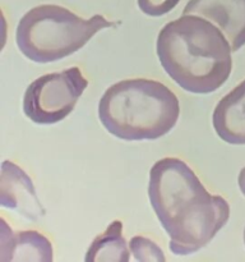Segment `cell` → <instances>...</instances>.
Listing matches in <instances>:
<instances>
[{"label":"cell","instance_id":"obj_1","mask_svg":"<svg viewBox=\"0 0 245 262\" xmlns=\"http://www.w3.org/2000/svg\"><path fill=\"white\" fill-rule=\"evenodd\" d=\"M151 206L170 237V251L188 256L206 247L230 217V205L213 196L178 158H163L150 171Z\"/></svg>","mask_w":245,"mask_h":262},{"label":"cell","instance_id":"obj_2","mask_svg":"<svg viewBox=\"0 0 245 262\" xmlns=\"http://www.w3.org/2000/svg\"><path fill=\"white\" fill-rule=\"evenodd\" d=\"M163 71L185 91L211 94L229 79L232 49L225 33L201 15L166 23L156 41Z\"/></svg>","mask_w":245,"mask_h":262},{"label":"cell","instance_id":"obj_3","mask_svg":"<svg viewBox=\"0 0 245 262\" xmlns=\"http://www.w3.org/2000/svg\"><path fill=\"white\" fill-rule=\"evenodd\" d=\"M179 99L166 84L145 78L124 79L105 91L99 117L109 133L124 141L158 140L176 125Z\"/></svg>","mask_w":245,"mask_h":262},{"label":"cell","instance_id":"obj_4","mask_svg":"<svg viewBox=\"0 0 245 262\" xmlns=\"http://www.w3.org/2000/svg\"><path fill=\"white\" fill-rule=\"evenodd\" d=\"M112 26L101 14L84 19L60 5L42 4L20 18L15 40L27 59L51 63L81 50L97 32Z\"/></svg>","mask_w":245,"mask_h":262},{"label":"cell","instance_id":"obj_5","mask_svg":"<svg viewBox=\"0 0 245 262\" xmlns=\"http://www.w3.org/2000/svg\"><path fill=\"white\" fill-rule=\"evenodd\" d=\"M87 86L78 67L38 77L26 90L23 113L37 124H55L73 112Z\"/></svg>","mask_w":245,"mask_h":262},{"label":"cell","instance_id":"obj_6","mask_svg":"<svg viewBox=\"0 0 245 262\" xmlns=\"http://www.w3.org/2000/svg\"><path fill=\"white\" fill-rule=\"evenodd\" d=\"M183 14L211 20L229 40L232 51L245 45V0H189Z\"/></svg>","mask_w":245,"mask_h":262},{"label":"cell","instance_id":"obj_7","mask_svg":"<svg viewBox=\"0 0 245 262\" xmlns=\"http://www.w3.org/2000/svg\"><path fill=\"white\" fill-rule=\"evenodd\" d=\"M0 205L14 210L28 220H37L45 215V210L36 194L32 179L23 169L8 160L2 164Z\"/></svg>","mask_w":245,"mask_h":262},{"label":"cell","instance_id":"obj_8","mask_svg":"<svg viewBox=\"0 0 245 262\" xmlns=\"http://www.w3.org/2000/svg\"><path fill=\"white\" fill-rule=\"evenodd\" d=\"M0 262H51L54 260L51 242L37 230L13 233L2 219Z\"/></svg>","mask_w":245,"mask_h":262},{"label":"cell","instance_id":"obj_9","mask_svg":"<svg viewBox=\"0 0 245 262\" xmlns=\"http://www.w3.org/2000/svg\"><path fill=\"white\" fill-rule=\"evenodd\" d=\"M214 132L231 145H245V79L222 97L212 115Z\"/></svg>","mask_w":245,"mask_h":262},{"label":"cell","instance_id":"obj_10","mask_svg":"<svg viewBox=\"0 0 245 262\" xmlns=\"http://www.w3.org/2000/svg\"><path fill=\"white\" fill-rule=\"evenodd\" d=\"M86 262H128L130 252L122 235V223L114 220L104 233L97 235L88 247Z\"/></svg>","mask_w":245,"mask_h":262},{"label":"cell","instance_id":"obj_11","mask_svg":"<svg viewBox=\"0 0 245 262\" xmlns=\"http://www.w3.org/2000/svg\"><path fill=\"white\" fill-rule=\"evenodd\" d=\"M130 252L135 261L139 262H165L162 250L152 239L142 235L133 237L129 242Z\"/></svg>","mask_w":245,"mask_h":262},{"label":"cell","instance_id":"obj_12","mask_svg":"<svg viewBox=\"0 0 245 262\" xmlns=\"http://www.w3.org/2000/svg\"><path fill=\"white\" fill-rule=\"evenodd\" d=\"M138 7L150 17H162L174 9L180 0H137Z\"/></svg>","mask_w":245,"mask_h":262},{"label":"cell","instance_id":"obj_13","mask_svg":"<svg viewBox=\"0 0 245 262\" xmlns=\"http://www.w3.org/2000/svg\"><path fill=\"white\" fill-rule=\"evenodd\" d=\"M237 183H239L240 191L245 196V166L240 170L239 177H237Z\"/></svg>","mask_w":245,"mask_h":262},{"label":"cell","instance_id":"obj_14","mask_svg":"<svg viewBox=\"0 0 245 262\" xmlns=\"http://www.w3.org/2000/svg\"><path fill=\"white\" fill-rule=\"evenodd\" d=\"M244 245H245V229H244Z\"/></svg>","mask_w":245,"mask_h":262}]
</instances>
